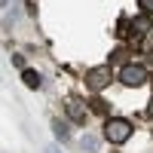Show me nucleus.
Returning a JSON list of instances; mask_svg holds the SVG:
<instances>
[{
    "label": "nucleus",
    "mask_w": 153,
    "mask_h": 153,
    "mask_svg": "<svg viewBox=\"0 0 153 153\" xmlns=\"http://www.w3.org/2000/svg\"><path fill=\"white\" fill-rule=\"evenodd\" d=\"M117 76H120L123 86H132L135 89V86H144L147 83V68L144 65H123Z\"/></svg>",
    "instance_id": "2"
},
{
    "label": "nucleus",
    "mask_w": 153,
    "mask_h": 153,
    "mask_svg": "<svg viewBox=\"0 0 153 153\" xmlns=\"http://www.w3.org/2000/svg\"><path fill=\"white\" fill-rule=\"evenodd\" d=\"M22 76H25V83H28V86H31V89H37V86H40V76H37V74H34V71H25V74H22Z\"/></svg>",
    "instance_id": "6"
},
{
    "label": "nucleus",
    "mask_w": 153,
    "mask_h": 153,
    "mask_svg": "<svg viewBox=\"0 0 153 153\" xmlns=\"http://www.w3.org/2000/svg\"><path fill=\"white\" fill-rule=\"evenodd\" d=\"M104 138H107L110 144H126L132 138V123L123 120V117H110L104 123Z\"/></svg>",
    "instance_id": "1"
},
{
    "label": "nucleus",
    "mask_w": 153,
    "mask_h": 153,
    "mask_svg": "<svg viewBox=\"0 0 153 153\" xmlns=\"http://www.w3.org/2000/svg\"><path fill=\"white\" fill-rule=\"evenodd\" d=\"M110 80H113V76H110V68H104V65H101V68H92V71L86 74V86L92 89V92H101V89H107V83H110Z\"/></svg>",
    "instance_id": "3"
},
{
    "label": "nucleus",
    "mask_w": 153,
    "mask_h": 153,
    "mask_svg": "<svg viewBox=\"0 0 153 153\" xmlns=\"http://www.w3.org/2000/svg\"><path fill=\"white\" fill-rule=\"evenodd\" d=\"M147 113H150V117H153V98H150V104H147Z\"/></svg>",
    "instance_id": "8"
},
{
    "label": "nucleus",
    "mask_w": 153,
    "mask_h": 153,
    "mask_svg": "<svg viewBox=\"0 0 153 153\" xmlns=\"http://www.w3.org/2000/svg\"><path fill=\"white\" fill-rule=\"evenodd\" d=\"M132 25H135V34H144V31H150V19H144V16H141V19H135Z\"/></svg>",
    "instance_id": "5"
},
{
    "label": "nucleus",
    "mask_w": 153,
    "mask_h": 153,
    "mask_svg": "<svg viewBox=\"0 0 153 153\" xmlns=\"http://www.w3.org/2000/svg\"><path fill=\"white\" fill-rule=\"evenodd\" d=\"M68 110H71V117H74L76 123H83V120H86V117H83V107L76 104V101H68Z\"/></svg>",
    "instance_id": "4"
},
{
    "label": "nucleus",
    "mask_w": 153,
    "mask_h": 153,
    "mask_svg": "<svg viewBox=\"0 0 153 153\" xmlns=\"http://www.w3.org/2000/svg\"><path fill=\"white\" fill-rule=\"evenodd\" d=\"M141 9H147V12H153V0H141Z\"/></svg>",
    "instance_id": "7"
}]
</instances>
